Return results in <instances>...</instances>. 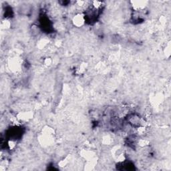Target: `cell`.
<instances>
[{
	"label": "cell",
	"mask_w": 171,
	"mask_h": 171,
	"mask_svg": "<svg viewBox=\"0 0 171 171\" xmlns=\"http://www.w3.org/2000/svg\"><path fill=\"white\" fill-rule=\"evenodd\" d=\"M72 23L74 26L76 28H81L86 24V18L84 13L78 12L75 14L72 17Z\"/></svg>",
	"instance_id": "6da1fadb"
},
{
	"label": "cell",
	"mask_w": 171,
	"mask_h": 171,
	"mask_svg": "<svg viewBox=\"0 0 171 171\" xmlns=\"http://www.w3.org/2000/svg\"><path fill=\"white\" fill-rule=\"evenodd\" d=\"M130 6L133 11H137V12L143 13L146 10L149 2L146 1H134L130 2Z\"/></svg>",
	"instance_id": "7a4b0ae2"
},
{
	"label": "cell",
	"mask_w": 171,
	"mask_h": 171,
	"mask_svg": "<svg viewBox=\"0 0 171 171\" xmlns=\"http://www.w3.org/2000/svg\"><path fill=\"white\" fill-rule=\"evenodd\" d=\"M21 64V61L18 57L12 58L9 62V67L10 70L11 72H15V73H16V72L17 73V72H20L22 66Z\"/></svg>",
	"instance_id": "3957f363"
},
{
	"label": "cell",
	"mask_w": 171,
	"mask_h": 171,
	"mask_svg": "<svg viewBox=\"0 0 171 171\" xmlns=\"http://www.w3.org/2000/svg\"><path fill=\"white\" fill-rule=\"evenodd\" d=\"M16 117L17 118V119L20 120V122H26L32 119L33 112L32 111L21 112L17 114L16 115Z\"/></svg>",
	"instance_id": "277c9868"
},
{
	"label": "cell",
	"mask_w": 171,
	"mask_h": 171,
	"mask_svg": "<svg viewBox=\"0 0 171 171\" xmlns=\"http://www.w3.org/2000/svg\"><path fill=\"white\" fill-rule=\"evenodd\" d=\"M150 144V140L146 138H140L137 140V145L141 148H146Z\"/></svg>",
	"instance_id": "5b68a950"
},
{
	"label": "cell",
	"mask_w": 171,
	"mask_h": 171,
	"mask_svg": "<svg viewBox=\"0 0 171 171\" xmlns=\"http://www.w3.org/2000/svg\"><path fill=\"white\" fill-rule=\"evenodd\" d=\"M11 25V23L10 18H5L4 20H2V28L5 29H9L10 28Z\"/></svg>",
	"instance_id": "8992f818"
},
{
	"label": "cell",
	"mask_w": 171,
	"mask_h": 171,
	"mask_svg": "<svg viewBox=\"0 0 171 171\" xmlns=\"http://www.w3.org/2000/svg\"><path fill=\"white\" fill-rule=\"evenodd\" d=\"M7 146H8L10 150H13L16 149V147L17 146V141L13 139H10L8 141V142H7Z\"/></svg>",
	"instance_id": "52a82bcc"
},
{
	"label": "cell",
	"mask_w": 171,
	"mask_h": 171,
	"mask_svg": "<svg viewBox=\"0 0 171 171\" xmlns=\"http://www.w3.org/2000/svg\"><path fill=\"white\" fill-rule=\"evenodd\" d=\"M52 60L50 58H47L44 60V65L45 66L47 67L50 66L52 65Z\"/></svg>",
	"instance_id": "ba28073f"
}]
</instances>
